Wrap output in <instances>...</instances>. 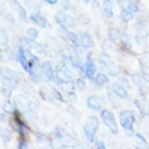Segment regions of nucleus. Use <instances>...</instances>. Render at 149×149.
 Here are the masks:
<instances>
[{
	"instance_id": "f03ea898",
	"label": "nucleus",
	"mask_w": 149,
	"mask_h": 149,
	"mask_svg": "<svg viewBox=\"0 0 149 149\" xmlns=\"http://www.w3.org/2000/svg\"><path fill=\"white\" fill-rule=\"evenodd\" d=\"M71 81H72V76L69 69H68L67 63L61 61L56 67V83H58V84H69Z\"/></svg>"
},
{
	"instance_id": "f257e3e1",
	"label": "nucleus",
	"mask_w": 149,
	"mask_h": 149,
	"mask_svg": "<svg viewBox=\"0 0 149 149\" xmlns=\"http://www.w3.org/2000/svg\"><path fill=\"white\" fill-rule=\"evenodd\" d=\"M99 126H100V121L98 117L91 115L87 119V122L83 126V134L88 142H95V137H96V133L99 130Z\"/></svg>"
},
{
	"instance_id": "b1692460",
	"label": "nucleus",
	"mask_w": 149,
	"mask_h": 149,
	"mask_svg": "<svg viewBox=\"0 0 149 149\" xmlns=\"http://www.w3.org/2000/svg\"><path fill=\"white\" fill-rule=\"evenodd\" d=\"M26 36L33 38V39H37L38 38V30L34 27H29L27 30H26Z\"/></svg>"
},
{
	"instance_id": "ddd939ff",
	"label": "nucleus",
	"mask_w": 149,
	"mask_h": 149,
	"mask_svg": "<svg viewBox=\"0 0 149 149\" xmlns=\"http://www.w3.org/2000/svg\"><path fill=\"white\" fill-rule=\"evenodd\" d=\"M10 7L15 11V14L19 16V19H22V20L27 19V12H26V8H24L23 6L18 1V0H10Z\"/></svg>"
},
{
	"instance_id": "aec40b11",
	"label": "nucleus",
	"mask_w": 149,
	"mask_h": 149,
	"mask_svg": "<svg viewBox=\"0 0 149 149\" xmlns=\"http://www.w3.org/2000/svg\"><path fill=\"white\" fill-rule=\"evenodd\" d=\"M14 86H15V84H12L11 81L1 79V95H3L4 98H10V96H11Z\"/></svg>"
},
{
	"instance_id": "39448f33",
	"label": "nucleus",
	"mask_w": 149,
	"mask_h": 149,
	"mask_svg": "<svg viewBox=\"0 0 149 149\" xmlns=\"http://www.w3.org/2000/svg\"><path fill=\"white\" fill-rule=\"evenodd\" d=\"M109 38H110L111 42L119 45L122 49H127V50L130 49V42L127 39V37L122 31H119L118 29H110L109 30Z\"/></svg>"
},
{
	"instance_id": "c85d7f7f",
	"label": "nucleus",
	"mask_w": 149,
	"mask_h": 149,
	"mask_svg": "<svg viewBox=\"0 0 149 149\" xmlns=\"http://www.w3.org/2000/svg\"><path fill=\"white\" fill-rule=\"evenodd\" d=\"M8 38H7V33H6V30L4 29H1V42L3 43H7Z\"/></svg>"
},
{
	"instance_id": "a878e982",
	"label": "nucleus",
	"mask_w": 149,
	"mask_h": 149,
	"mask_svg": "<svg viewBox=\"0 0 149 149\" xmlns=\"http://www.w3.org/2000/svg\"><path fill=\"white\" fill-rule=\"evenodd\" d=\"M76 87H77V88H79L80 91L86 90V81H84V79L79 77L77 80H76Z\"/></svg>"
},
{
	"instance_id": "412c9836",
	"label": "nucleus",
	"mask_w": 149,
	"mask_h": 149,
	"mask_svg": "<svg viewBox=\"0 0 149 149\" xmlns=\"http://www.w3.org/2000/svg\"><path fill=\"white\" fill-rule=\"evenodd\" d=\"M1 110H3L4 113H7V114L16 113L15 111V103L11 102V100H8V99H6V100L3 102V104H1Z\"/></svg>"
},
{
	"instance_id": "393cba45",
	"label": "nucleus",
	"mask_w": 149,
	"mask_h": 149,
	"mask_svg": "<svg viewBox=\"0 0 149 149\" xmlns=\"http://www.w3.org/2000/svg\"><path fill=\"white\" fill-rule=\"evenodd\" d=\"M10 140H11V137H10V133H8V130L1 129V142L7 144Z\"/></svg>"
},
{
	"instance_id": "0eeeda50",
	"label": "nucleus",
	"mask_w": 149,
	"mask_h": 149,
	"mask_svg": "<svg viewBox=\"0 0 149 149\" xmlns=\"http://www.w3.org/2000/svg\"><path fill=\"white\" fill-rule=\"evenodd\" d=\"M100 118H102L103 123L111 130V133L118 134V123H117V121H115L114 114L111 113L110 110H102V113H100Z\"/></svg>"
},
{
	"instance_id": "4be33fe9",
	"label": "nucleus",
	"mask_w": 149,
	"mask_h": 149,
	"mask_svg": "<svg viewBox=\"0 0 149 149\" xmlns=\"http://www.w3.org/2000/svg\"><path fill=\"white\" fill-rule=\"evenodd\" d=\"M134 19V12L130 11L129 8H121V20L123 22H130Z\"/></svg>"
},
{
	"instance_id": "1a4fd4ad",
	"label": "nucleus",
	"mask_w": 149,
	"mask_h": 149,
	"mask_svg": "<svg viewBox=\"0 0 149 149\" xmlns=\"http://www.w3.org/2000/svg\"><path fill=\"white\" fill-rule=\"evenodd\" d=\"M133 81L142 94L149 90V77L145 74H133Z\"/></svg>"
},
{
	"instance_id": "423d86ee",
	"label": "nucleus",
	"mask_w": 149,
	"mask_h": 149,
	"mask_svg": "<svg viewBox=\"0 0 149 149\" xmlns=\"http://www.w3.org/2000/svg\"><path fill=\"white\" fill-rule=\"evenodd\" d=\"M134 122H136V117H134L133 111L130 110H123L119 114V123L125 130L132 132L134 127Z\"/></svg>"
},
{
	"instance_id": "f3484780",
	"label": "nucleus",
	"mask_w": 149,
	"mask_h": 149,
	"mask_svg": "<svg viewBox=\"0 0 149 149\" xmlns=\"http://www.w3.org/2000/svg\"><path fill=\"white\" fill-rule=\"evenodd\" d=\"M102 12L104 18H114V0H102Z\"/></svg>"
},
{
	"instance_id": "cd10ccee",
	"label": "nucleus",
	"mask_w": 149,
	"mask_h": 149,
	"mask_svg": "<svg viewBox=\"0 0 149 149\" xmlns=\"http://www.w3.org/2000/svg\"><path fill=\"white\" fill-rule=\"evenodd\" d=\"M95 148L104 149V148H106V145H104V141H103V140H98V141H95Z\"/></svg>"
},
{
	"instance_id": "f8f14e48",
	"label": "nucleus",
	"mask_w": 149,
	"mask_h": 149,
	"mask_svg": "<svg viewBox=\"0 0 149 149\" xmlns=\"http://www.w3.org/2000/svg\"><path fill=\"white\" fill-rule=\"evenodd\" d=\"M134 104L138 109V111L141 113L142 117H148L149 115V102L145 96H140L134 100Z\"/></svg>"
},
{
	"instance_id": "6ab92c4d",
	"label": "nucleus",
	"mask_w": 149,
	"mask_h": 149,
	"mask_svg": "<svg viewBox=\"0 0 149 149\" xmlns=\"http://www.w3.org/2000/svg\"><path fill=\"white\" fill-rule=\"evenodd\" d=\"M94 81V84L96 87H104L109 84V76H107L106 72H100V73H96V76H95V79L92 80Z\"/></svg>"
},
{
	"instance_id": "bb28decb",
	"label": "nucleus",
	"mask_w": 149,
	"mask_h": 149,
	"mask_svg": "<svg viewBox=\"0 0 149 149\" xmlns=\"http://www.w3.org/2000/svg\"><path fill=\"white\" fill-rule=\"evenodd\" d=\"M132 0H118V6L121 8H129Z\"/></svg>"
},
{
	"instance_id": "2eb2a0df",
	"label": "nucleus",
	"mask_w": 149,
	"mask_h": 149,
	"mask_svg": "<svg viewBox=\"0 0 149 149\" xmlns=\"http://www.w3.org/2000/svg\"><path fill=\"white\" fill-rule=\"evenodd\" d=\"M79 36V42H80V47L84 49V50H88L94 46V41H92V37L88 33H80Z\"/></svg>"
},
{
	"instance_id": "9b49d317",
	"label": "nucleus",
	"mask_w": 149,
	"mask_h": 149,
	"mask_svg": "<svg viewBox=\"0 0 149 149\" xmlns=\"http://www.w3.org/2000/svg\"><path fill=\"white\" fill-rule=\"evenodd\" d=\"M111 92H113L114 95H117L118 98H121V99H127L129 98L127 87L123 86L122 83H113V86H111Z\"/></svg>"
},
{
	"instance_id": "4468645a",
	"label": "nucleus",
	"mask_w": 149,
	"mask_h": 149,
	"mask_svg": "<svg viewBox=\"0 0 149 149\" xmlns=\"http://www.w3.org/2000/svg\"><path fill=\"white\" fill-rule=\"evenodd\" d=\"M1 79L11 81L12 84H18V81L20 80V76L10 68H1Z\"/></svg>"
},
{
	"instance_id": "7c9ffc66",
	"label": "nucleus",
	"mask_w": 149,
	"mask_h": 149,
	"mask_svg": "<svg viewBox=\"0 0 149 149\" xmlns=\"http://www.w3.org/2000/svg\"><path fill=\"white\" fill-rule=\"evenodd\" d=\"M18 148L19 149H23V148H27V144L24 141H19V145H18Z\"/></svg>"
},
{
	"instance_id": "6e6552de",
	"label": "nucleus",
	"mask_w": 149,
	"mask_h": 149,
	"mask_svg": "<svg viewBox=\"0 0 149 149\" xmlns=\"http://www.w3.org/2000/svg\"><path fill=\"white\" fill-rule=\"evenodd\" d=\"M103 99L98 95H90V96H87V106L88 109L94 111H102L103 110Z\"/></svg>"
},
{
	"instance_id": "9d476101",
	"label": "nucleus",
	"mask_w": 149,
	"mask_h": 149,
	"mask_svg": "<svg viewBox=\"0 0 149 149\" xmlns=\"http://www.w3.org/2000/svg\"><path fill=\"white\" fill-rule=\"evenodd\" d=\"M42 74L47 81H56V68H53L50 61L42 63Z\"/></svg>"
},
{
	"instance_id": "a211bd4d",
	"label": "nucleus",
	"mask_w": 149,
	"mask_h": 149,
	"mask_svg": "<svg viewBox=\"0 0 149 149\" xmlns=\"http://www.w3.org/2000/svg\"><path fill=\"white\" fill-rule=\"evenodd\" d=\"M30 20H31L34 24L39 26V27H47V19L41 14V12H33L30 15Z\"/></svg>"
},
{
	"instance_id": "7ed1b4c3",
	"label": "nucleus",
	"mask_w": 149,
	"mask_h": 149,
	"mask_svg": "<svg viewBox=\"0 0 149 149\" xmlns=\"http://www.w3.org/2000/svg\"><path fill=\"white\" fill-rule=\"evenodd\" d=\"M99 64H100V68H102L103 71L106 72L107 74H110V76H118V74L121 73L119 65H117L110 57H107V56H104V54L100 56Z\"/></svg>"
},
{
	"instance_id": "5701e85b",
	"label": "nucleus",
	"mask_w": 149,
	"mask_h": 149,
	"mask_svg": "<svg viewBox=\"0 0 149 149\" xmlns=\"http://www.w3.org/2000/svg\"><path fill=\"white\" fill-rule=\"evenodd\" d=\"M67 38L69 41L72 46H74L76 49H80V42H79V36L77 34H73V33H67Z\"/></svg>"
},
{
	"instance_id": "dca6fc26",
	"label": "nucleus",
	"mask_w": 149,
	"mask_h": 149,
	"mask_svg": "<svg viewBox=\"0 0 149 149\" xmlns=\"http://www.w3.org/2000/svg\"><path fill=\"white\" fill-rule=\"evenodd\" d=\"M84 74L87 76V79H90V80H94L95 76H96V65L95 63L91 60V57H88L84 64Z\"/></svg>"
},
{
	"instance_id": "c756f323",
	"label": "nucleus",
	"mask_w": 149,
	"mask_h": 149,
	"mask_svg": "<svg viewBox=\"0 0 149 149\" xmlns=\"http://www.w3.org/2000/svg\"><path fill=\"white\" fill-rule=\"evenodd\" d=\"M83 1H84L86 4H92L95 8L98 7V0H83Z\"/></svg>"
},
{
	"instance_id": "20e7f679",
	"label": "nucleus",
	"mask_w": 149,
	"mask_h": 149,
	"mask_svg": "<svg viewBox=\"0 0 149 149\" xmlns=\"http://www.w3.org/2000/svg\"><path fill=\"white\" fill-rule=\"evenodd\" d=\"M54 19H56V22H57V24H58L63 30H69V29L73 27L74 24H76V19H74L69 12H65V11L57 12L54 16Z\"/></svg>"
},
{
	"instance_id": "2f4dec72",
	"label": "nucleus",
	"mask_w": 149,
	"mask_h": 149,
	"mask_svg": "<svg viewBox=\"0 0 149 149\" xmlns=\"http://www.w3.org/2000/svg\"><path fill=\"white\" fill-rule=\"evenodd\" d=\"M47 4H50V6H54V4H57L60 1V0H45Z\"/></svg>"
}]
</instances>
